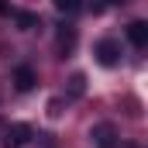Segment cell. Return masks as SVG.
<instances>
[{"mask_svg":"<svg viewBox=\"0 0 148 148\" xmlns=\"http://www.w3.org/2000/svg\"><path fill=\"white\" fill-rule=\"evenodd\" d=\"M83 93H86V76H83V73H73V76H69V97L79 100Z\"/></svg>","mask_w":148,"mask_h":148,"instance_id":"ba28073f","label":"cell"},{"mask_svg":"<svg viewBox=\"0 0 148 148\" xmlns=\"http://www.w3.org/2000/svg\"><path fill=\"white\" fill-rule=\"evenodd\" d=\"M52 3H55L59 14H79V10L86 7V0H52Z\"/></svg>","mask_w":148,"mask_h":148,"instance_id":"9c48e42d","label":"cell"},{"mask_svg":"<svg viewBox=\"0 0 148 148\" xmlns=\"http://www.w3.org/2000/svg\"><path fill=\"white\" fill-rule=\"evenodd\" d=\"M55 48H59V55H69V52L76 48V28L62 24V28L55 31Z\"/></svg>","mask_w":148,"mask_h":148,"instance_id":"5b68a950","label":"cell"},{"mask_svg":"<svg viewBox=\"0 0 148 148\" xmlns=\"http://www.w3.org/2000/svg\"><path fill=\"white\" fill-rule=\"evenodd\" d=\"M48 114L59 117V114H62V100H52V103H48Z\"/></svg>","mask_w":148,"mask_h":148,"instance_id":"30bf717a","label":"cell"},{"mask_svg":"<svg viewBox=\"0 0 148 148\" xmlns=\"http://www.w3.org/2000/svg\"><path fill=\"white\" fill-rule=\"evenodd\" d=\"M0 134H3V148H24V145H31V138H35L31 124H10Z\"/></svg>","mask_w":148,"mask_h":148,"instance_id":"6da1fadb","label":"cell"},{"mask_svg":"<svg viewBox=\"0 0 148 148\" xmlns=\"http://www.w3.org/2000/svg\"><path fill=\"white\" fill-rule=\"evenodd\" d=\"M117 3H127V0H103V7H117Z\"/></svg>","mask_w":148,"mask_h":148,"instance_id":"7c38bea8","label":"cell"},{"mask_svg":"<svg viewBox=\"0 0 148 148\" xmlns=\"http://www.w3.org/2000/svg\"><path fill=\"white\" fill-rule=\"evenodd\" d=\"M10 14H14V24H17L21 31H35L38 24H41L38 14H31V10H10Z\"/></svg>","mask_w":148,"mask_h":148,"instance_id":"52a82bcc","label":"cell"},{"mask_svg":"<svg viewBox=\"0 0 148 148\" xmlns=\"http://www.w3.org/2000/svg\"><path fill=\"white\" fill-rule=\"evenodd\" d=\"M90 138H93L97 148H121V134H117L114 124H97V127L90 131Z\"/></svg>","mask_w":148,"mask_h":148,"instance_id":"3957f363","label":"cell"},{"mask_svg":"<svg viewBox=\"0 0 148 148\" xmlns=\"http://www.w3.org/2000/svg\"><path fill=\"white\" fill-rule=\"evenodd\" d=\"M3 14H10V3H7V0H0V17H3Z\"/></svg>","mask_w":148,"mask_h":148,"instance_id":"8fae6325","label":"cell"},{"mask_svg":"<svg viewBox=\"0 0 148 148\" xmlns=\"http://www.w3.org/2000/svg\"><path fill=\"white\" fill-rule=\"evenodd\" d=\"M0 131H3V124H0Z\"/></svg>","mask_w":148,"mask_h":148,"instance_id":"4fadbf2b","label":"cell"},{"mask_svg":"<svg viewBox=\"0 0 148 148\" xmlns=\"http://www.w3.org/2000/svg\"><path fill=\"white\" fill-rule=\"evenodd\" d=\"M35 83H38V73L31 66H17V69H14V86H17L21 93H31Z\"/></svg>","mask_w":148,"mask_h":148,"instance_id":"277c9868","label":"cell"},{"mask_svg":"<svg viewBox=\"0 0 148 148\" xmlns=\"http://www.w3.org/2000/svg\"><path fill=\"white\" fill-rule=\"evenodd\" d=\"M127 41L134 48H145L148 45V21H131L127 24Z\"/></svg>","mask_w":148,"mask_h":148,"instance_id":"8992f818","label":"cell"},{"mask_svg":"<svg viewBox=\"0 0 148 148\" xmlns=\"http://www.w3.org/2000/svg\"><path fill=\"white\" fill-rule=\"evenodd\" d=\"M93 55H97V62H100V66L114 69V66L121 62V45H117L114 38H100V41H97V48H93Z\"/></svg>","mask_w":148,"mask_h":148,"instance_id":"7a4b0ae2","label":"cell"}]
</instances>
